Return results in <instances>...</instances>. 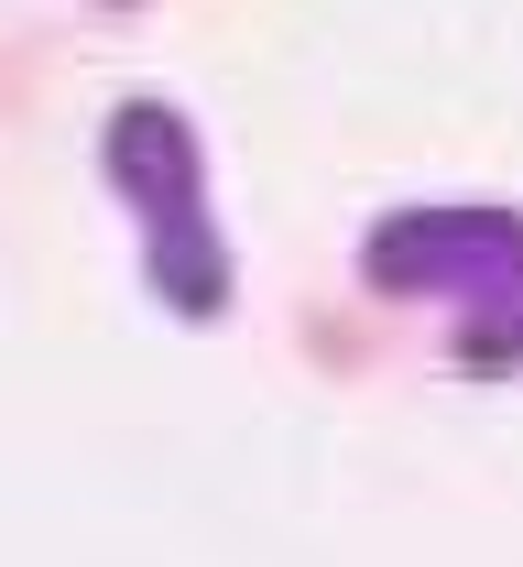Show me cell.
<instances>
[{
    "mask_svg": "<svg viewBox=\"0 0 523 567\" xmlns=\"http://www.w3.org/2000/svg\"><path fill=\"white\" fill-rule=\"evenodd\" d=\"M381 295H458V360L513 371L523 360V218L513 208H404L372 240Z\"/></svg>",
    "mask_w": 523,
    "mask_h": 567,
    "instance_id": "6da1fadb",
    "label": "cell"
},
{
    "mask_svg": "<svg viewBox=\"0 0 523 567\" xmlns=\"http://www.w3.org/2000/svg\"><path fill=\"white\" fill-rule=\"evenodd\" d=\"M109 175L143 197L164 306L219 317V306H229V240L208 229V208H197V132H186L175 110H153V99H143V110H121V121H109Z\"/></svg>",
    "mask_w": 523,
    "mask_h": 567,
    "instance_id": "7a4b0ae2",
    "label": "cell"
}]
</instances>
